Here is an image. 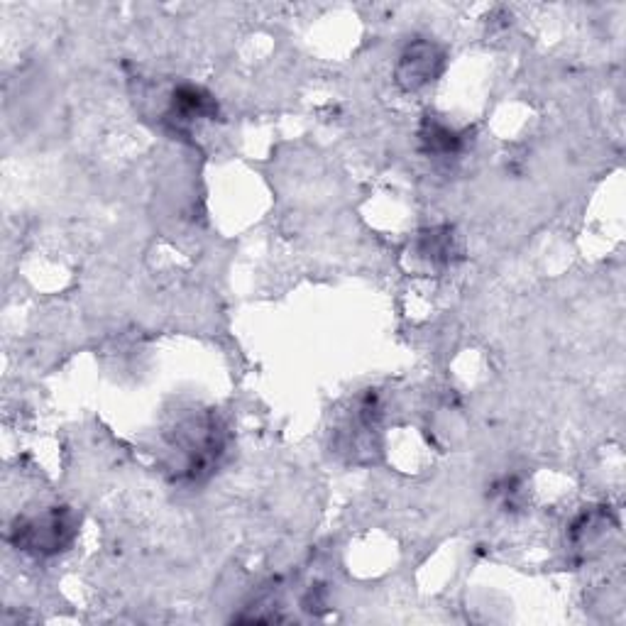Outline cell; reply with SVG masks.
I'll return each mask as SVG.
<instances>
[{"label": "cell", "instance_id": "3957f363", "mask_svg": "<svg viewBox=\"0 0 626 626\" xmlns=\"http://www.w3.org/2000/svg\"><path fill=\"white\" fill-rule=\"evenodd\" d=\"M172 111L179 115V120L213 118L218 113V103L211 93L199 89V86H181L174 91Z\"/></svg>", "mask_w": 626, "mask_h": 626}, {"label": "cell", "instance_id": "7a4b0ae2", "mask_svg": "<svg viewBox=\"0 0 626 626\" xmlns=\"http://www.w3.org/2000/svg\"><path fill=\"white\" fill-rule=\"evenodd\" d=\"M443 69L441 49L431 42H414L402 54V62L397 67V81L406 91H416L436 79Z\"/></svg>", "mask_w": 626, "mask_h": 626}, {"label": "cell", "instance_id": "5b68a950", "mask_svg": "<svg viewBox=\"0 0 626 626\" xmlns=\"http://www.w3.org/2000/svg\"><path fill=\"white\" fill-rule=\"evenodd\" d=\"M421 252L431 262H450L455 252L450 230H431V233H426L424 240H421Z\"/></svg>", "mask_w": 626, "mask_h": 626}, {"label": "cell", "instance_id": "6da1fadb", "mask_svg": "<svg viewBox=\"0 0 626 626\" xmlns=\"http://www.w3.org/2000/svg\"><path fill=\"white\" fill-rule=\"evenodd\" d=\"M76 536V519L64 507L49 509L35 519L18 521L13 529V543L35 556H54L71 546Z\"/></svg>", "mask_w": 626, "mask_h": 626}, {"label": "cell", "instance_id": "277c9868", "mask_svg": "<svg viewBox=\"0 0 626 626\" xmlns=\"http://www.w3.org/2000/svg\"><path fill=\"white\" fill-rule=\"evenodd\" d=\"M421 142H424V150L431 152V155H453V152L460 150L463 137L455 133L453 128H448V125L426 118L424 128H421Z\"/></svg>", "mask_w": 626, "mask_h": 626}]
</instances>
